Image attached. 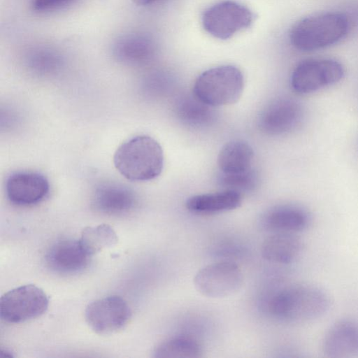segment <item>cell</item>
Segmentation results:
<instances>
[{
  "instance_id": "6da1fadb",
  "label": "cell",
  "mask_w": 358,
  "mask_h": 358,
  "mask_svg": "<svg viewBox=\"0 0 358 358\" xmlns=\"http://www.w3.org/2000/svg\"><path fill=\"white\" fill-rule=\"evenodd\" d=\"M331 299L324 289L310 284L295 285L278 291L268 302V311L276 319L288 323H306L324 316Z\"/></svg>"
},
{
  "instance_id": "7a4b0ae2",
  "label": "cell",
  "mask_w": 358,
  "mask_h": 358,
  "mask_svg": "<svg viewBox=\"0 0 358 358\" xmlns=\"http://www.w3.org/2000/svg\"><path fill=\"white\" fill-rule=\"evenodd\" d=\"M113 163L125 178L148 181L158 177L164 166V153L159 143L147 135L135 136L115 151Z\"/></svg>"
},
{
  "instance_id": "3957f363",
  "label": "cell",
  "mask_w": 358,
  "mask_h": 358,
  "mask_svg": "<svg viewBox=\"0 0 358 358\" xmlns=\"http://www.w3.org/2000/svg\"><path fill=\"white\" fill-rule=\"evenodd\" d=\"M348 20L338 13H326L304 18L291 29L293 46L301 51H312L332 45L348 29Z\"/></svg>"
},
{
  "instance_id": "277c9868",
  "label": "cell",
  "mask_w": 358,
  "mask_h": 358,
  "mask_svg": "<svg viewBox=\"0 0 358 358\" xmlns=\"http://www.w3.org/2000/svg\"><path fill=\"white\" fill-rule=\"evenodd\" d=\"M243 87V76L239 69L223 65L203 72L195 80L193 94L210 107L222 106L236 102Z\"/></svg>"
},
{
  "instance_id": "5b68a950",
  "label": "cell",
  "mask_w": 358,
  "mask_h": 358,
  "mask_svg": "<svg viewBox=\"0 0 358 358\" xmlns=\"http://www.w3.org/2000/svg\"><path fill=\"white\" fill-rule=\"evenodd\" d=\"M243 275L234 262L222 261L208 264L194 278L196 289L202 295L221 299L237 293L242 287Z\"/></svg>"
},
{
  "instance_id": "8992f818",
  "label": "cell",
  "mask_w": 358,
  "mask_h": 358,
  "mask_svg": "<svg viewBox=\"0 0 358 358\" xmlns=\"http://www.w3.org/2000/svg\"><path fill=\"white\" fill-rule=\"evenodd\" d=\"M48 304V296L42 289L35 285H24L2 295L0 315L5 322L20 323L43 315Z\"/></svg>"
},
{
  "instance_id": "52a82bcc",
  "label": "cell",
  "mask_w": 358,
  "mask_h": 358,
  "mask_svg": "<svg viewBox=\"0 0 358 358\" xmlns=\"http://www.w3.org/2000/svg\"><path fill=\"white\" fill-rule=\"evenodd\" d=\"M254 18V13L245 6L233 1H224L204 11L202 24L210 35L225 40L249 27Z\"/></svg>"
},
{
  "instance_id": "ba28073f",
  "label": "cell",
  "mask_w": 358,
  "mask_h": 358,
  "mask_svg": "<svg viewBox=\"0 0 358 358\" xmlns=\"http://www.w3.org/2000/svg\"><path fill=\"white\" fill-rule=\"evenodd\" d=\"M343 74L342 65L336 60L307 59L299 63L294 69L291 77V85L297 93H310L338 82Z\"/></svg>"
},
{
  "instance_id": "9c48e42d",
  "label": "cell",
  "mask_w": 358,
  "mask_h": 358,
  "mask_svg": "<svg viewBox=\"0 0 358 358\" xmlns=\"http://www.w3.org/2000/svg\"><path fill=\"white\" fill-rule=\"evenodd\" d=\"M131 315L127 302L119 296H109L90 303L85 310L90 327L99 334H110L124 328Z\"/></svg>"
},
{
  "instance_id": "30bf717a",
  "label": "cell",
  "mask_w": 358,
  "mask_h": 358,
  "mask_svg": "<svg viewBox=\"0 0 358 358\" xmlns=\"http://www.w3.org/2000/svg\"><path fill=\"white\" fill-rule=\"evenodd\" d=\"M49 190L48 179L38 172H14L6 181V196L11 203L17 206L36 204L47 196Z\"/></svg>"
},
{
  "instance_id": "8fae6325",
  "label": "cell",
  "mask_w": 358,
  "mask_h": 358,
  "mask_svg": "<svg viewBox=\"0 0 358 358\" xmlns=\"http://www.w3.org/2000/svg\"><path fill=\"white\" fill-rule=\"evenodd\" d=\"M321 346L327 357L358 356V322L348 318L335 322L325 332Z\"/></svg>"
},
{
  "instance_id": "7c38bea8",
  "label": "cell",
  "mask_w": 358,
  "mask_h": 358,
  "mask_svg": "<svg viewBox=\"0 0 358 358\" xmlns=\"http://www.w3.org/2000/svg\"><path fill=\"white\" fill-rule=\"evenodd\" d=\"M302 117L301 106L295 101L283 98L273 101L262 112L259 126L269 135H280L292 131Z\"/></svg>"
},
{
  "instance_id": "4fadbf2b",
  "label": "cell",
  "mask_w": 358,
  "mask_h": 358,
  "mask_svg": "<svg viewBox=\"0 0 358 358\" xmlns=\"http://www.w3.org/2000/svg\"><path fill=\"white\" fill-rule=\"evenodd\" d=\"M90 257L79 239L64 238L50 248L46 262L55 271L67 274L82 271L88 264Z\"/></svg>"
},
{
  "instance_id": "5bb4252c",
  "label": "cell",
  "mask_w": 358,
  "mask_h": 358,
  "mask_svg": "<svg viewBox=\"0 0 358 358\" xmlns=\"http://www.w3.org/2000/svg\"><path fill=\"white\" fill-rule=\"evenodd\" d=\"M136 202V196L130 188L111 182L99 184L92 197L95 209L108 215L129 213L135 207Z\"/></svg>"
},
{
  "instance_id": "9a60e30c",
  "label": "cell",
  "mask_w": 358,
  "mask_h": 358,
  "mask_svg": "<svg viewBox=\"0 0 358 358\" xmlns=\"http://www.w3.org/2000/svg\"><path fill=\"white\" fill-rule=\"evenodd\" d=\"M156 44L148 35L129 32L119 36L113 43V54L120 62L139 65L150 61L156 52Z\"/></svg>"
},
{
  "instance_id": "2e32d148",
  "label": "cell",
  "mask_w": 358,
  "mask_h": 358,
  "mask_svg": "<svg viewBox=\"0 0 358 358\" xmlns=\"http://www.w3.org/2000/svg\"><path fill=\"white\" fill-rule=\"evenodd\" d=\"M313 216L305 208L298 205H282L269 211L265 218L266 228L274 232L298 234L309 229Z\"/></svg>"
},
{
  "instance_id": "e0dca14e",
  "label": "cell",
  "mask_w": 358,
  "mask_h": 358,
  "mask_svg": "<svg viewBox=\"0 0 358 358\" xmlns=\"http://www.w3.org/2000/svg\"><path fill=\"white\" fill-rule=\"evenodd\" d=\"M304 243L296 234L275 232L262 245V255L268 262L289 264L300 257Z\"/></svg>"
},
{
  "instance_id": "ac0fdd59",
  "label": "cell",
  "mask_w": 358,
  "mask_h": 358,
  "mask_svg": "<svg viewBox=\"0 0 358 358\" xmlns=\"http://www.w3.org/2000/svg\"><path fill=\"white\" fill-rule=\"evenodd\" d=\"M241 203V193L223 189L214 193L192 196L187 200L185 206L189 211L195 214L212 215L234 210Z\"/></svg>"
},
{
  "instance_id": "d6986e66",
  "label": "cell",
  "mask_w": 358,
  "mask_h": 358,
  "mask_svg": "<svg viewBox=\"0 0 358 358\" xmlns=\"http://www.w3.org/2000/svg\"><path fill=\"white\" fill-rule=\"evenodd\" d=\"M254 152L243 141L235 140L226 143L217 157L220 171L225 174H237L252 169Z\"/></svg>"
},
{
  "instance_id": "ffe728a7",
  "label": "cell",
  "mask_w": 358,
  "mask_h": 358,
  "mask_svg": "<svg viewBox=\"0 0 358 358\" xmlns=\"http://www.w3.org/2000/svg\"><path fill=\"white\" fill-rule=\"evenodd\" d=\"M210 106L194 96H184L176 104V114L185 124L192 127H203L213 120L214 113Z\"/></svg>"
},
{
  "instance_id": "44dd1931",
  "label": "cell",
  "mask_w": 358,
  "mask_h": 358,
  "mask_svg": "<svg viewBox=\"0 0 358 358\" xmlns=\"http://www.w3.org/2000/svg\"><path fill=\"white\" fill-rule=\"evenodd\" d=\"M202 347L196 341L187 337H176L159 343L153 350L155 358H199L203 357Z\"/></svg>"
},
{
  "instance_id": "7402d4cb",
  "label": "cell",
  "mask_w": 358,
  "mask_h": 358,
  "mask_svg": "<svg viewBox=\"0 0 358 358\" xmlns=\"http://www.w3.org/2000/svg\"><path fill=\"white\" fill-rule=\"evenodd\" d=\"M79 241L85 250L92 257L115 245L118 241V237L110 225L102 224L84 228Z\"/></svg>"
},
{
  "instance_id": "603a6c76",
  "label": "cell",
  "mask_w": 358,
  "mask_h": 358,
  "mask_svg": "<svg viewBox=\"0 0 358 358\" xmlns=\"http://www.w3.org/2000/svg\"><path fill=\"white\" fill-rule=\"evenodd\" d=\"M27 62L34 72L47 75L55 73L60 69L62 59L55 50L46 46H39L29 52Z\"/></svg>"
},
{
  "instance_id": "cb8c5ba5",
  "label": "cell",
  "mask_w": 358,
  "mask_h": 358,
  "mask_svg": "<svg viewBox=\"0 0 358 358\" xmlns=\"http://www.w3.org/2000/svg\"><path fill=\"white\" fill-rule=\"evenodd\" d=\"M257 175L252 169L237 174L221 173L218 178V182L223 189L233 190L241 194L254 189L257 185Z\"/></svg>"
},
{
  "instance_id": "d4e9b609",
  "label": "cell",
  "mask_w": 358,
  "mask_h": 358,
  "mask_svg": "<svg viewBox=\"0 0 358 358\" xmlns=\"http://www.w3.org/2000/svg\"><path fill=\"white\" fill-rule=\"evenodd\" d=\"M71 0H34V10L38 11L48 10L68 3Z\"/></svg>"
},
{
  "instance_id": "484cf974",
  "label": "cell",
  "mask_w": 358,
  "mask_h": 358,
  "mask_svg": "<svg viewBox=\"0 0 358 358\" xmlns=\"http://www.w3.org/2000/svg\"><path fill=\"white\" fill-rule=\"evenodd\" d=\"M162 0H133V2L138 6H145L148 5H150L157 2H159Z\"/></svg>"
}]
</instances>
